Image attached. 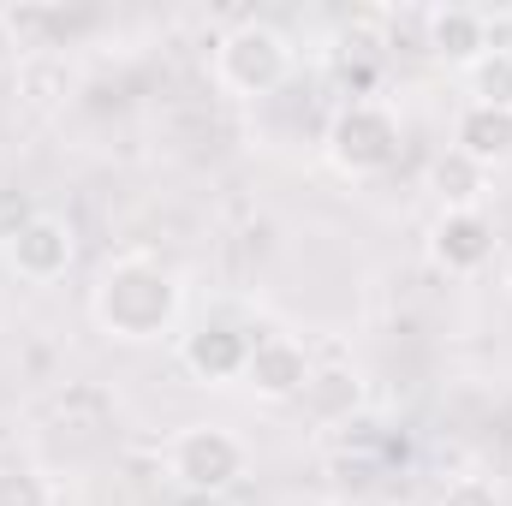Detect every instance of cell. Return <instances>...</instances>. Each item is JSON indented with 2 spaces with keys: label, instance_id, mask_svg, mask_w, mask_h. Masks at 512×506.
Masks as SVG:
<instances>
[{
  "label": "cell",
  "instance_id": "cell-1",
  "mask_svg": "<svg viewBox=\"0 0 512 506\" xmlns=\"http://www.w3.org/2000/svg\"><path fill=\"white\" fill-rule=\"evenodd\" d=\"M179 304H185L179 274L155 256H114L90 286V322L126 346H149V340L173 334Z\"/></svg>",
  "mask_w": 512,
  "mask_h": 506
},
{
  "label": "cell",
  "instance_id": "cell-2",
  "mask_svg": "<svg viewBox=\"0 0 512 506\" xmlns=\"http://www.w3.org/2000/svg\"><path fill=\"white\" fill-rule=\"evenodd\" d=\"M322 149H328L334 173L376 179V173H387L399 161V149H405V120H399V108L382 102V96H352V102L334 108Z\"/></svg>",
  "mask_w": 512,
  "mask_h": 506
},
{
  "label": "cell",
  "instance_id": "cell-3",
  "mask_svg": "<svg viewBox=\"0 0 512 506\" xmlns=\"http://www.w3.org/2000/svg\"><path fill=\"white\" fill-rule=\"evenodd\" d=\"M209 72H215V84H221L227 96L262 102V96H274V90L292 78V42H286V30H274V24H262V18H245V24H233V30L215 42Z\"/></svg>",
  "mask_w": 512,
  "mask_h": 506
},
{
  "label": "cell",
  "instance_id": "cell-4",
  "mask_svg": "<svg viewBox=\"0 0 512 506\" xmlns=\"http://www.w3.org/2000/svg\"><path fill=\"white\" fill-rule=\"evenodd\" d=\"M161 465H167V483L185 495H227L251 471V447L227 423H185L161 447Z\"/></svg>",
  "mask_w": 512,
  "mask_h": 506
},
{
  "label": "cell",
  "instance_id": "cell-5",
  "mask_svg": "<svg viewBox=\"0 0 512 506\" xmlns=\"http://www.w3.org/2000/svg\"><path fill=\"white\" fill-rule=\"evenodd\" d=\"M72 256H78V233H72V221H60V215H30V221H18V233L6 239L12 274L30 280V286L60 280V274L72 268Z\"/></svg>",
  "mask_w": 512,
  "mask_h": 506
},
{
  "label": "cell",
  "instance_id": "cell-6",
  "mask_svg": "<svg viewBox=\"0 0 512 506\" xmlns=\"http://www.w3.org/2000/svg\"><path fill=\"white\" fill-rule=\"evenodd\" d=\"M429 256L453 280L483 274L495 262V221L483 209H441V221L429 227Z\"/></svg>",
  "mask_w": 512,
  "mask_h": 506
},
{
  "label": "cell",
  "instance_id": "cell-7",
  "mask_svg": "<svg viewBox=\"0 0 512 506\" xmlns=\"http://www.w3.org/2000/svg\"><path fill=\"white\" fill-rule=\"evenodd\" d=\"M316 376V364H310V352L292 340V334H262L251 340V358H245V387H251L256 399H268V405H286V399H298L304 387Z\"/></svg>",
  "mask_w": 512,
  "mask_h": 506
},
{
  "label": "cell",
  "instance_id": "cell-8",
  "mask_svg": "<svg viewBox=\"0 0 512 506\" xmlns=\"http://www.w3.org/2000/svg\"><path fill=\"white\" fill-rule=\"evenodd\" d=\"M245 358H251V334H239L233 322H203L179 340V370L203 387H227V381L245 376Z\"/></svg>",
  "mask_w": 512,
  "mask_h": 506
},
{
  "label": "cell",
  "instance_id": "cell-9",
  "mask_svg": "<svg viewBox=\"0 0 512 506\" xmlns=\"http://www.w3.org/2000/svg\"><path fill=\"white\" fill-rule=\"evenodd\" d=\"M453 155L477 161L483 173L507 167V161H512V114H507V108L465 102V108H459V120H453Z\"/></svg>",
  "mask_w": 512,
  "mask_h": 506
},
{
  "label": "cell",
  "instance_id": "cell-10",
  "mask_svg": "<svg viewBox=\"0 0 512 506\" xmlns=\"http://www.w3.org/2000/svg\"><path fill=\"white\" fill-rule=\"evenodd\" d=\"M423 30H429V54L459 72L489 54V12H477V6H435Z\"/></svg>",
  "mask_w": 512,
  "mask_h": 506
},
{
  "label": "cell",
  "instance_id": "cell-11",
  "mask_svg": "<svg viewBox=\"0 0 512 506\" xmlns=\"http://www.w3.org/2000/svg\"><path fill=\"white\" fill-rule=\"evenodd\" d=\"M298 405L316 417V423H352L358 417V405H364V381H358V370H316L310 376V387L298 393Z\"/></svg>",
  "mask_w": 512,
  "mask_h": 506
},
{
  "label": "cell",
  "instance_id": "cell-12",
  "mask_svg": "<svg viewBox=\"0 0 512 506\" xmlns=\"http://www.w3.org/2000/svg\"><path fill=\"white\" fill-rule=\"evenodd\" d=\"M429 185H435V197H441V209H483V191H489V173L477 167V161H465V155H441L435 161V173H429Z\"/></svg>",
  "mask_w": 512,
  "mask_h": 506
},
{
  "label": "cell",
  "instance_id": "cell-13",
  "mask_svg": "<svg viewBox=\"0 0 512 506\" xmlns=\"http://www.w3.org/2000/svg\"><path fill=\"white\" fill-rule=\"evenodd\" d=\"M465 90H471V102L512 114V54H483L477 66H465Z\"/></svg>",
  "mask_w": 512,
  "mask_h": 506
},
{
  "label": "cell",
  "instance_id": "cell-14",
  "mask_svg": "<svg viewBox=\"0 0 512 506\" xmlns=\"http://www.w3.org/2000/svg\"><path fill=\"white\" fill-rule=\"evenodd\" d=\"M0 506H60L48 471L36 465H0Z\"/></svg>",
  "mask_w": 512,
  "mask_h": 506
},
{
  "label": "cell",
  "instance_id": "cell-15",
  "mask_svg": "<svg viewBox=\"0 0 512 506\" xmlns=\"http://www.w3.org/2000/svg\"><path fill=\"white\" fill-rule=\"evenodd\" d=\"M6 30L18 36V48H48L42 30H66V12H54V6H6Z\"/></svg>",
  "mask_w": 512,
  "mask_h": 506
},
{
  "label": "cell",
  "instance_id": "cell-16",
  "mask_svg": "<svg viewBox=\"0 0 512 506\" xmlns=\"http://www.w3.org/2000/svg\"><path fill=\"white\" fill-rule=\"evenodd\" d=\"M441 506H501V489L489 477H453L441 489Z\"/></svg>",
  "mask_w": 512,
  "mask_h": 506
},
{
  "label": "cell",
  "instance_id": "cell-17",
  "mask_svg": "<svg viewBox=\"0 0 512 506\" xmlns=\"http://www.w3.org/2000/svg\"><path fill=\"white\" fill-rule=\"evenodd\" d=\"M489 54H512V12H489Z\"/></svg>",
  "mask_w": 512,
  "mask_h": 506
},
{
  "label": "cell",
  "instance_id": "cell-18",
  "mask_svg": "<svg viewBox=\"0 0 512 506\" xmlns=\"http://www.w3.org/2000/svg\"><path fill=\"white\" fill-rule=\"evenodd\" d=\"M501 286H507V298H512V251H507V268H501Z\"/></svg>",
  "mask_w": 512,
  "mask_h": 506
}]
</instances>
